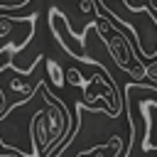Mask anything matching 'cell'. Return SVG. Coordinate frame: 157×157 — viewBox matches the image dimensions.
Segmentation results:
<instances>
[{
    "label": "cell",
    "mask_w": 157,
    "mask_h": 157,
    "mask_svg": "<svg viewBox=\"0 0 157 157\" xmlns=\"http://www.w3.org/2000/svg\"><path fill=\"white\" fill-rule=\"evenodd\" d=\"M93 12H96L93 25L98 27V34H101V39L105 42V47H108V52H110L113 61L118 64V69L128 71V74L135 78V83H140V78H145V64L135 59L132 42L128 39V34H125V32H118V29L110 25V20H108L105 15H101V12H98V7H96Z\"/></svg>",
    "instance_id": "cell-1"
},
{
    "label": "cell",
    "mask_w": 157,
    "mask_h": 157,
    "mask_svg": "<svg viewBox=\"0 0 157 157\" xmlns=\"http://www.w3.org/2000/svg\"><path fill=\"white\" fill-rule=\"evenodd\" d=\"M5 113V96H2V91H0V115Z\"/></svg>",
    "instance_id": "cell-9"
},
{
    "label": "cell",
    "mask_w": 157,
    "mask_h": 157,
    "mask_svg": "<svg viewBox=\"0 0 157 157\" xmlns=\"http://www.w3.org/2000/svg\"><path fill=\"white\" fill-rule=\"evenodd\" d=\"M47 71H49V76H52V83L56 86V88H61L64 83H66V78H64V71H61V66L56 64V61H47Z\"/></svg>",
    "instance_id": "cell-6"
},
{
    "label": "cell",
    "mask_w": 157,
    "mask_h": 157,
    "mask_svg": "<svg viewBox=\"0 0 157 157\" xmlns=\"http://www.w3.org/2000/svg\"><path fill=\"white\" fill-rule=\"evenodd\" d=\"M78 7H81V12H93L98 5H96V0H78Z\"/></svg>",
    "instance_id": "cell-8"
},
{
    "label": "cell",
    "mask_w": 157,
    "mask_h": 157,
    "mask_svg": "<svg viewBox=\"0 0 157 157\" xmlns=\"http://www.w3.org/2000/svg\"><path fill=\"white\" fill-rule=\"evenodd\" d=\"M64 78H66V83H69V86H78L83 93L91 88V78H88V81H83V76H81V71H78V69H66Z\"/></svg>",
    "instance_id": "cell-5"
},
{
    "label": "cell",
    "mask_w": 157,
    "mask_h": 157,
    "mask_svg": "<svg viewBox=\"0 0 157 157\" xmlns=\"http://www.w3.org/2000/svg\"><path fill=\"white\" fill-rule=\"evenodd\" d=\"M49 27L54 29V37L59 39V44L64 47V52H66L69 56L78 59L81 64H91V66L103 69L98 59H93V56H88V54H86V34H88V29H93V27H96L93 22H91V25H88L78 37H76V34H71L69 22H66V17H64V12H61L59 7H52V10H49Z\"/></svg>",
    "instance_id": "cell-3"
},
{
    "label": "cell",
    "mask_w": 157,
    "mask_h": 157,
    "mask_svg": "<svg viewBox=\"0 0 157 157\" xmlns=\"http://www.w3.org/2000/svg\"><path fill=\"white\" fill-rule=\"evenodd\" d=\"M10 88L17 91V93H25V96H32V91H34V88H29L25 81H20V78H12V81H10Z\"/></svg>",
    "instance_id": "cell-7"
},
{
    "label": "cell",
    "mask_w": 157,
    "mask_h": 157,
    "mask_svg": "<svg viewBox=\"0 0 157 157\" xmlns=\"http://www.w3.org/2000/svg\"><path fill=\"white\" fill-rule=\"evenodd\" d=\"M120 150H123V140H120V135H115V137L108 140V145H103V147H93V150H86V152H81L78 157H113V155H118Z\"/></svg>",
    "instance_id": "cell-4"
},
{
    "label": "cell",
    "mask_w": 157,
    "mask_h": 157,
    "mask_svg": "<svg viewBox=\"0 0 157 157\" xmlns=\"http://www.w3.org/2000/svg\"><path fill=\"white\" fill-rule=\"evenodd\" d=\"M125 101L140 108V115L145 120V137L140 142V150L145 155H157V91L152 86L132 81L125 86Z\"/></svg>",
    "instance_id": "cell-2"
}]
</instances>
